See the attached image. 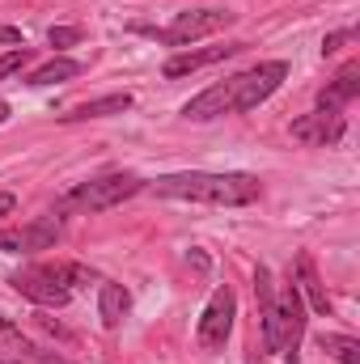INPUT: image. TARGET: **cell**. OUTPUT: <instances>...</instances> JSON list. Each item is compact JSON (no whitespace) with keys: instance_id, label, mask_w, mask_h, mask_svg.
Returning a JSON list of instances; mask_svg holds the SVG:
<instances>
[{"instance_id":"obj_1","label":"cell","mask_w":360,"mask_h":364,"mask_svg":"<svg viewBox=\"0 0 360 364\" xmlns=\"http://www.w3.org/2000/svg\"><path fill=\"white\" fill-rule=\"evenodd\" d=\"M284 77H288V64H284V60L255 64V68H246V73H238V77H229V81H216V85H208L203 93H195V97L182 106V114L195 119V123H208V119H221V114L255 110L259 102H268L271 93L284 85Z\"/></svg>"},{"instance_id":"obj_2","label":"cell","mask_w":360,"mask_h":364,"mask_svg":"<svg viewBox=\"0 0 360 364\" xmlns=\"http://www.w3.org/2000/svg\"><path fill=\"white\" fill-rule=\"evenodd\" d=\"M153 191L166 195V199H191V203H212V208H246L263 195V182L255 174L186 170V174H162L153 182Z\"/></svg>"},{"instance_id":"obj_3","label":"cell","mask_w":360,"mask_h":364,"mask_svg":"<svg viewBox=\"0 0 360 364\" xmlns=\"http://www.w3.org/2000/svg\"><path fill=\"white\" fill-rule=\"evenodd\" d=\"M140 191H144V178H136V174H102V178H90V182H81V186H73L60 199L55 212H106V208L140 195Z\"/></svg>"},{"instance_id":"obj_4","label":"cell","mask_w":360,"mask_h":364,"mask_svg":"<svg viewBox=\"0 0 360 364\" xmlns=\"http://www.w3.org/2000/svg\"><path fill=\"white\" fill-rule=\"evenodd\" d=\"M233 21V13L229 9H186L179 13L170 26H162V30H149L157 43H166V47H191V43H199V38H208V34H216V30H225Z\"/></svg>"},{"instance_id":"obj_5","label":"cell","mask_w":360,"mask_h":364,"mask_svg":"<svg viewBox=\"0 0 360 364\" xmlns=\"http://www.w3.org/2000/svg\"><path fill=\"white\" fill-rule=\"evenodd\" d=\"M233 318H238V296H233L229 284H221V288L208 296L203 314H199V326H195L199 348H203V352H221V348L229 343V335H233Z\"/></svg>"},{"instance_id":"obj_6","label":"cell","mask_w":360,"mask_h":364,"mask_svg":"<svg viewBox=\"0 0 360 364\" xmlns=\"http://www.w3.org/2000/svg\"><path fill=\"white\" fill-rule=\"evenodd\" d=\"M9 284H13L26 301H34V305H43V309H64V305L73 301V288L64 284L60 263H55V267H21V272L9 275Z\"/></svg>"},{"instance_id":"obj_7","label":"cell","mask_w":360,"mask_h":364,"mask_svg":"<svg viewBox=\"0 0 360 364\" xmlns=\"http://www.w3.org/2000/svg\"><path fill=\"white\" fill-rule=\"evenodd\" d=\"M275 331H280V356L297 364L301 339H305V301H301L297 284L275 288Z\"/></svg>"},{"instance_id":"obj_8","label":"cell","mask_w":360,"mask_h":364,"mask_svg":"<svg viewBox=\"0 0 360 364\" xmlns=\"http://www.w3.org/2000/svg\"><path fill=\"white\" fill-rule=\"evenodd\" d=\"M64 233V216L60 212H47V216H34L30 225L21 229H0V250L9 255H34V250H51Z\"/></svg>"},{"instance_id":"obj_9","label":"cell","mask_w":360,"mask_h":364,"mask_svg":"<svg viewBox=\"0 0 360 364\" xmlns=\"http://www.w3.org/2000/svg\"><path fill=\"white\" fill-rule=\"evenodd\" d=\"M344 132H348V123H344V114L331 110V106H318L314 114H301V119L292 123V140L314 144V149H331V144H339Z\"/></svg>"},{"instance_id":"obj_10","label":"cell","mask_w":360,"mask_h":364,"mask_svg":"<svg viewBox=\"0 0 360 364\" xmlns=\"http://www.w3.org/2000/svg\"><path fill=\"white\" fill-rule=\"evenodd\" d=\"M242 47H246V43H221V47H199V51H179V55H170V60H166L162 77H166V81H179V77H191V73H199V68H208V64H221V60L238 55Z\"/></svg>"},{"instance_id":"obj_11","label":"cell","mask_w":360,"mask_h":364,"mask_svg":"<svg viewBox=\"0 0 360 364\" xmlns=\"http://www.w3.org/2000/svg\"><path fill=\"white\" fill-rule=\"evenodd\" d=\"M297 292H301V301H309V309L314 314H322V318H331V296H327V288H322V279H318V267H314V259L301 250L297 255Z\"/></svg>"},{"instance_id":"obj_12","label":"cell","mask_w":360,"mask_h":364,"mask_svg":"<svg viewBox=\"0 0 360 364\" xmlns=\"http://www.w3.org/2000/svg\"><path fill=\"white\" fill-rule=\"evenodd\" d=\"M0 352H9V356H17V360H26V364H68V360H60L55 352H43V348H34L13 322H4L0 318Z\"/></svg>"},{"instance_id":"obj_13","label":"cell","mask_w":360,"mask_h":364,"mask_svg":"<svg viewBox=\"0 0 360 364\" xmlns=\"http://www.w3.org/2000/svg\"><path fill=\"white\" fill-rule=\"evenodd\" d=\"M132 93H106V97H93V102H81V106H73L68 114H60L64 123H85V119H110V114H123V110H132Z\"/></svg>"},{"instance_id":"obj_14","label":"cell","mask_w":360,"mask_h":364,"mask_svg":"<svg viewBox=\"0 0 360 364\" xmlns=\"http://www.w3.org/2000/svg\"><path fill=\"white\" fill-rule=\"evenodd\" d=\"M127 309H132V292H127L123 284L102 279V288H97V318H102V326L115 331V326L127 318Z\"/></svg>"},{"instance_id":"obj_15","label":"cell","mask_w":360,"mask_h":364,"mask_svg":"<svg viewBox=\"0 0 360 364\" xmlns=\"http://www.w3.org/2000/svg\"><path fill=\"white\" fill-rule=\"evenodd\" d=\"M81 73H85L81 60L55 55V60H47L43 68H34V73L26 77V85H30V90H43V85H55V81H73V77H81Z\"/></svg>"},{"instance_id":"obj_16","label":"cell","mask_w":360,"mask_h":364,"mask_svg":"<svg viewBox=\"0 0 360 364\" xmlns=\"http://www.w3.org/2000/svg\"><path fill=\"white\" fill-rule=\"evenodd\" d=\"M360 93V64H348L327 90H322V97H318V106H331V110H339V106H348L352 97Z\"/></svg>"},{"instance_id":"obj_17","label":"cell","mask_w":360,"mask_h":364,"mask_svg":"<svg viewBox=\"0 0 360 364\" xmlns=\"http://www.w3.org/2000/svg\"><path fill=\"white\" fill-rule=\"evenodd\" d=\"M318 343H322L327 356H335L339 364H360V343L352 335H322Z\"/></svg>"},{"instance_id":"obj_18","label":"cell","mask_w":360,"mask_h":364,"mask_svg":"<svg viewBox=\"0 0 360 364\" xmlns=\"http://www.w3.org/2000/svg\"><path fill=\"white\" fill-rule=\"evenodd\" d=\"M26 60H30V51H26V47L4 51V55H0V81H4V77H13V73H21V68H26Z\"/></svg>"},{"instance_id":"obj_19","label":"cell","mask_w":360,"mask_h":364,"mask_svg":"<svg viewBox=\"0 0 360 364\" xmlns=\"http://www.w3.org/2000/svg\"><path fill=\"white\" fill-rule=\"evenodd\" d=\"M47 43H51V47H77V43H81V30H77V26H51V30H47Z\"/></svg>"},{"instance_id":"obj_20","label":"cell","mask_w":360,"mask_h":364,"mask_svg":"<svg viewBox=\"0 0 360 364\" xmlns=\"http://www.w3.org/2000/svg\"><path fill=\"white\" fill-rule=\"evenodd\" d=\"M348 38H352V30H335V34H327V38H322V55H335Z\"/></svg>"},{"instance_id":"obj_21","label":"cell","mask_w":360,"mask_h":364,"mask_svg":"<svg viewBox=\"0 0 360 364\" xmlns=\"http://www.w3.org/2000/svg\"><path fill=\"white\" fill-rule=\"evenodd\" d=\"M13 208H17V199H13L9 191H0V220H4V216H13Z\"/></svg>"},{"instance_id":"obj_22","label":"cell","mask_w":360,"mask_h":364,"mask_svg":"<svg viewBox=\"0 0 360 364\" xmlns=\"http://www.w3.org/2000/svg\"><path fill=\"white\" fill-rule=\"evenodd\" d=\"M0 38H4V43H21V34H17L13 26H4V30H0ZM21 47H26V43H21Z\"/></svg>"},{"instance_id":"obj_23","label":"cell","mask_w":360,"mask_h":364,"mask_svg":"<svg viewBox=\"0 0 360 364\" xmlns=\"http://www.w3.org/2000/svg\"><path fill=\"white\" fill-rule=\"evenodd\" d=\"M9 114H13V110H9V102H0V123H9Z\"/></svg>"},{"instance_id":"obj_24","label":"cell","mask_w":360,"mask_h":364,"mask_svg":"<svg viewBox=\"0 0 360 364\" xmlns=\"http://www.w3.org/2000/svg\"><path fill=\"white\" fill-rule=\"evenodd\" d=\"M0 364H26V360H17V356H9V352H0Z\"/></svg>"},{"instance_id":"obj_25","label":"cell","mask_w":360,"mask_h":364,"mask_svg":"<svg viewBox=\"0 0 360 364\" xmlns=\"http://www.w3.org/2000/svg\"><path fill=\"white\" fill-rule=\"evenodd\" d=\"M250 364H255V360H250Z\"/></svg>"}]
</instances>
